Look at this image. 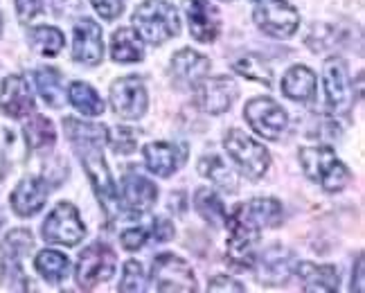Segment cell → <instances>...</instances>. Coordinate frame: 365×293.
Instances as JSON below:
<instances>
[{
    "instance_id": "6da1fadb",
    "label": "cell",
    "mask_w": 365,
    "mask_h": 293,
    "mask_svg": "<svg viewBox=\"0 0 365 293\" xmlns=\"http://www.w3.org/2000/svg\"><path fill=\"white\" fill-rule=\"evenodd\" d=\"M284 210L277 199H250L235 205L228 215V259L232 269L244 271L255 264V246L264 228H275L282 223Z\"/></svg>"
},
{
    "instance_id": "7a4b0ae2",
    "label": "cell",
    "mask_w": 365,
    "mask_h": 293,
    "mask_svg": "<svg viewBox=\"0 0 365 293\" xmlns=\"http://www.w3.org/2000/svg\"><path fill=\"white\" fill-rule=\"evenodd\" d=\"M63 131L70 138V143H73L83 170H86L91 185L97 194V201L104 207V212L108 217L118 215V207H120L118 187H115L113 176L108 172V165L104 160V151H102L106 143V129L102 124H91V122H81L77 118H66Z\"/></svg>"
},
{
    "instance_id": "3957f363",
    "label": "cell",
    "mask_w": 365,
    "mask_h": 293,
    "mask_svg": "<svg viewBox=\"0 0 365 293\" xmlns=\"http://www.w3.org/2000/svg\"><path fill=\"white\" fill-rule=\"evenodd\" d=\"M300 165L304 176L329 194L343 192L352 180L347 165L339 160L331 147H302Z\"/></svg>"
},
{
    "instance_id": "277c9868",
    "label": "cell",
    "mask_w": 365,
    "mask_h": 293,
    "mask_svg": "<svg viewBox=\"0 0 365 293\" xmlns=\"http://www.w3.org/2000/svg\"><path fill=\"white\" fill-rule=\"evenodd\" d=\"M133 25L140 38L151 46H163L180 32L178 11L167 0H145L143 5H138L133 11Z\"/></svg>"
},
{
    "instance_id": "5b68a950",
    "label": "cell",
    "mask_w": 365,
    "mask_h": 293,
    "mask_svg": "<svg viewBox=\"0 0 365 293\" xmlns=\"http://www.w3.org/2000/svg\"><path fill=\"white\" fill-rule=\"evenodd\" d=\"M223 149L228 151L232 163L240 167V172L250 180H259L271 167V153L264 145L252 140L242 129H232L223 138Z\"/></svg>"
},
{
    "instance_id": "8992f818",
    "label": "cell",
    "mask_w": 365,
    "mask_h": 293,
    "mask_svg": "<svg viewBox=\"0 0 365 293\" xmlns=\"http://www.w3.org/2000/svg\"><path fill=\"white\" fill-rule=\"evenodd\" d=\"M118 267V255L113 248H108L106 244H91L88 248H83V253H79L77 267H75V280L79 289H95L97 284L108 282L115 275Z\"/></svg>"
},
{
    "instance_id": "52a82bcc",
    "label": "cell",
    "mask_w": 365,
    "mask_h": 293,
    "mask_svg": "<svg viewBox=\"0 0 365 293\" xmlns=\"http://www.w3.org/2000/svg\"><path fill=\"white\" fill-rule=\"evenodd\" d=\"M252 21L264 34L273 38H291L298 32L300 14L289 0H264L252 11Z\"/></svg>"
},
{
    "instance_id": "ba28073f",
    "label": "cell",
    "mask_w": 365,
    "mask_h": 293,
    "mask_svg": "<svg viewBox=\"0 0 365 293\" xmlns=\"http://www.w3.org/2000/svg\"><path fill=\"white\" fill-rule=\"evenodd\" d=\"M151 280H153L156 291H163V293H192V291H196V277L192 273V267L185 259L174 255V253H163L153 259Z\"/></svg>"
},
{
    "instance_id": "9c48e42d",
    "label": "cell",
    "mask_w": 365,
    "mask_h": 293,
    "mask_svg": "<svg viewBox=\"0 0 365 293\" xmlns=\"http://www.w3.org/2000/svg\"><path fill=\"white\" fill-rule=\"evenodd\" d=\"M244 118L264 140H279L289 124L287 110L271 97H252L244 108Z\"/></svg>"
},
{
    "instance_id": "30bf717a",
    "label": "cell",
    "mask_w": 365,
    "mask_h": 293,
    "mask_svg": "<svg viewBox=\"0 0 365 293\" xmlns=\"http://www.w3.org/2000/svg\"><path fill=\"white\" fill-rule=\"evenodd\" d=\"M86 237V226L77 212V207L68 201L54 205V210L43 221V240L50 244L77 246Z\"/></svg>"
},
{
    "instance_id": "8fae6325",
    "label": "cell",
    "mask_w": 365,
    "mask_h": 293,
    "mask_svg": "<svg viewBox=\"0 0 365 293\" xmlns=\"http://www.w3.org/2000/svg\"><path fill=\"white\" fill-rule=\"evenodd\" d=\"M110 108L122 120H140L145 115L149 97L140 77H122L110 86Z\"/></svg>"
},
{
    "instance_id": "7c38bea8",
    "label": "cell",
    "mask_w": 365,
    "mask_h": 293,
    "mask_svg": "<svg viewBox=\"0 0 365 293\" xmlns=\"http://www.w3.org/2000/svg\"><path fill=\"white\" fill-rule=\"evenodd\" d=\"M322 83H325L327 106L334 113H347L354 102V91L352 83H349L347 66L343 59L331 57L325 61V66H322Z\"/></svg>"
},
{
    "instance_id": "4fadbf2b",
    "label": "cell",
    "mask_w": 365,
    "mask_h": 293,
    "mask_svg": "<svg viewBox=\"0 0 365 293\" xmlns=\"http://www.w3.org/2000/svg\"><path fill=\"white\" fill-rule=\"evenodd\" d=\"M182 11L187 16L190 34L199 43H212L221 32L219 9L210 0H182Z\"/></svg>"
},
{
    "instance_id": "5bb4252c",
    "label": "cell",
    "mask_w": 365,
    "mask_h": 293,
    "mask_svg": "<svg viewBox=\"0 0 365 293\" xmlns=\"http://www.w3.org/2000/svg\"><path fill=\"white\" fill-rule=\"evenodd\" d=\"M73 59L81 66H100L104 59V36L102 27L91 19H81L75 25Z\"/></svg>"
},
{
    "instance_id": "9a60e30c",
    "label": "cell",
    "mask_w": 365,
    "mask_h": 293,
    "mask_svg": "<svg viewBox=\"0 0 365 293\" xmlns=\"http://www.w3.org/2000/svg\"><path fill=\"white\" fill-rule=\"evenodd\" d=\"M48 194H50V187L46 183V178L27 176L11 192V197H9L11 210L19 217H34L36 212L43 210V205L48 203Z\"/></svg>"
},
{
    "instance_id": "2e32d148",
    "label": "cell",
    "mask_w": 365,
    "mask_h": 293,
    "mask_svg": "<svg viewBox=\"0 0 365 293\" xmlns=\"http://www.w3.org/2000/svg\"><path fill=\"white\" fill-rule=\"evenodd\" d=\"M143 156H145L149 172L163 178H170L185 165L187 147L178 143H149L143 149Z\"/></svg>"
},
{
    "instance_id": "e0dca14e",
    "label": "cell",
    "mask_w": 365,
    "mask_h": 293,
    "mask_svg": "<svg viewBox=\"0 0 365 293\" xmlns=\"http://www.w3.org/2000/svg\"><path fill=\"white\" fill-rule=\"evenodd\" d=\"M237 95H240L237 83L226 75L203 79L201 88H199V104L205 113L221 115V113H226V110H230V106L237 100Z\"/></svg>"
},
{
    "instance_id": "ac0fdd59",
    "label": "cell",
    "mask_w": 365,
    "mask_h": 293,
    "mask_svg": "<svg viewBox=\"0 0 365 293\" xmlns=\"http://www.w3.org/2000/svg\"><path fill=\"white\" fill-rule=\"evenodd\" d=\"M0 108L9 118H27L34 110V95L30 83L21 75H11L3 81L0 88Z\"/></svg>"
},
{
    "instance_id": "d6986e66",
    "label": "cell",
    "mask_w": 365,
    "mask_h": 293,
    "mask_svg": "<svg viewBox=\"0 0 365 293\" xmlns=\"http://www.w3.org/2000/svg\"><path fill=\"white\" fill-rule=\"evenodd\" d=\"M210 73V59L190 48L178 50L172 57V77L180 88H196Z\"/></svg>"
},
{
    "instance_id": "ffe728a7",
    "label": "cell",
    "mask_w": 365,
    "mask_h": 293,
    "mask_svg": "<svg viewBox=\"0 0 365 293\" xmlns=\"http://www.w3.org/2000/svg\"><path fill=\"white\" fill-rule=\"evenodd\" d=\"M122 197L131 210L149 212L158 201V187L147 176L129 172L122 178Z\"/></svg>"
},
{
    "instance_id": "44dd1931",
    "label": "cell",
    "mask_w": 365,
    "mask_h": 293,
    "mask_svg": "<svg viewBox=\"0 0 365 293\" xmlns=\"http://www.w3.org/2000/svg\"><path fill=\"white\" fill-rule=\"evenodd\" d=\"M296 275L300 277L302 289L307 293H329L339 291L341 277L339 271L329 264H312V262H300L296 267Z\"/></svg>"
},
{
    "instance_id": "7402d4cb",
    "label": "cell",
    "mask_w": 365,
    "mask_h": 293,
    "mask_svg": "<svg viewBox=\"0 0 365 293\" xmlns=\"http://www.w3.org/2000/svg\"><path fill=\"white\" fill-rule=\"evenodd\" d=\"M316 86H318V77L307 66H293L282 77V93L293 102H302V104L314 102Z\"/></svg>"
},
{
    "instance_id": "603a6c76",
    "label": "cell",
    "mask_w": 365,
    "mask_h": 293,
    "mask_svg": "<svg viewBox=\"0 0 365 293\" xmlns=\"http://www.w3.org/2000/svg\"><path fill=\"white\" fill-rule=\"evenodd\" d=\"M110 57L118 63H138L145 59L143 41H140L138 32L129 30V27H120L110 36Z\"/></svg>"
},
{
    "instance_id": "cb8c5ba5",
    "label": "cell",
    "mask_w": 365,
    "mask_h": 293,
    "mask_svg": "<svg viewBox=\"0 0 365 293\" xmlns=\"http://www.w3.org/2000/svg\"><path fill=\"white\" fill-rule=\"evenodd\" d=\"M199 174L203 178H207L210 183H215L223 192H230L232 194V192L240 190V180H237L235 172L230 170L226 160L215 156V153H212V156H203L199 160Z\"/></svg>"
},
{
    "instance_id": "d4e9b609",
    "label": "cell",
    "mask_w": 365,
    "mask_h": 293,
    "mask_svg": "<svg viewBox=\"0 0 365 293\" xmlns=\"http://www.w3.org/2000/svg\"><path fill=\"white\" fill-rule=\"evenodd\" d=\"M68 100L73 104L81 115H88V118H97L104 113V102L102 97L97 95V91L86 81H73L68 88Z\"/></svg>"
},
{
    "instance_id": "484cf974",
    "label": "cell",
    "mask_w": 365,
    "mask_h": 293,
    "mask_svg": "<svg viewBox=\"0 0 365 293\" xmlns=\"http://www.w3.org/2000/svg\"><path fill=\"white\" fill-rule=\"evenodd\" d=\"M34 81H36V88L38 95L52 106V108H59L66 102V88H63V77L57 68H38L34 73Z\"/></svg>"
},
{
    "instance_id": "4316f807",
    "label": "cell",
    "mask_w": 365,
    "mask_h": 293,
    "mask_svg": "<svg viewBox=\"0 0 365 293\" xmlns=\"http://www.w3.org/2000/svg\"><path fill=\"white\" fill-rule=\"evenodd\" d=\"M34 267L38 271V275L43 277L50 284H59L68 277L70 271V259L59 253V250H41L34 259Z\"/></svg>"
},
{
    "instance_id": "83f0119b",
    "label": "cell",
    "mask_w": 365,
    "mask_h": 293,
    "mask_svg": "<svg viewBox=\"0 0 365 293\" xmlns=\"http://www.w3.org/2000/svg\"><path fill=\"white\" fill-rule=\"evenodd\" d=\"M194 207L196 212H199L210 226H226V219H228V212L226 207H223V201L219 199V194L212 192L210 187H199L194 194Z\"/></svg>"
},
{
    "instance_id": "f1b7e54d",
    "label": "cell",
    "mask_w": 365,
    "mask_h": 293,
    "mask_svg": "<svg viewBox=\"0 0 365 293\" xmlns=\"http://www.w3.org/2000/svg\"><path fill=\"white\" fill-rule=\"evenodd\" d=\"M23 135H25V143L30 149L41 151V149H50L57 140V131H54V124L43 118V115H34L25 122L23 127Z\"/></svg>"
},
{
    "instance_id": "f546056e",
    "label": "cell",
    "mask_w": 365,
    "mask_h": 293,
    "mask_svg": "<svg viewBox=\"0 0 365 293\" xmlns=\"http://www.w3.org/2000/svg\"><path fill=\"white\" fill-rule=\"evenodd\" d=\"M27 41H30V46L38 54H43V57H57L66 46L61 30H57V27H52V25L32 27L30 34H27Z\"/></svg>"
},
{
    "instance_id": "4dcf8cb0",
    "label": "cell",
    "mask_w": 365,
    "mask_h": 293,
    "mask_svg": "<svg viewBox=\"0 0 365 293\" xmlns=\"http://www.w3.org/2000/svg\"><path fill=\"white\" fill-rule=\"evenodd\" d=\"M232 68H235V73H240L242 77L259 81V83H264V86H271V81H273L271 68L266 66V61L259 59L257 54H246V57H240L232 63Z\"/></svg>"
},
{
    "instance_id": "1f68e13d",
    "label": "cell",
    "mask_w": 365,
    "mask_h": 293,
    "mask_svg": "<svg viewBox=\"0 0 365 293\" xmlns=\"http://www.w3.org/2000/svg\"><path fill=\"white\" fill-rule=\"evenodd\" d=\"M34 246V237L30 230H25V228H16V230H11L7 237H5V242H3V253L7 259H11L14 264H16L27 250H30Z\"/></svg>"
},
{
    "instance_id": "d6a6232c",
    "label": "cell",
    "mask_w": 365,
    "mask_h": 293,
    "mask_svg": "<svg viewBox=\"0 0 365 293\" xmlns=\"http://www.w3.org/2000/svg\"><path fill=\"white\" fill-rule=\"evenodd\" d=\"M147 284V277H145V269L143 264L129 259L124 264V271H122V282H120V291L124 293H140L145 291Z\"/></svg>"
},
{
    "instance_id": "836d02e7",
    "label": "cell",
    "mask_w": 365,
    "mask_h": 293,
    "mask_svg": "<svg viewBox=\"0 0 365 293\" xmlns=\"http://www.w3.org/2000/svg\"><path fill=\"white\" fill-rule=\"evenodd\" d=\"M106 143L115 153H133L138 147V133L129 127H115L106 131Z\"/></svg>"
},
{
    "instance_id": "e575fe53",
    "label": "cell",
    "mask_w": 365,
    "mask_h": 293,
    "mask_svg": "<svg viewBox=\"0 0 365 293\" xmlns=\"http://www.w3.org/2000/svg\"><path fill=\"white\" fill-rule=\"evenodd\" d=\"M91 5L95 7V11L100 14L104 21H115L122 16V11H124L122 0H91Z\"/></svg>"
},
{
    "instance_id": "d590c367",
    "label": "cell",
    "mask_w": 365,
    "mask_h": 293,
    "mask_svg": "<svg viewBox=\"0 0 365 293\" xmlns=\"http://www.w3.org/2000/svg\"><path fill=\"white\" fill-rule=\"evenodd\" d=\"M48 0H16V11L21 23H30L32 19H36L41 11H43Z\"/></svg>"
},
{
    "instance_id": "8d00e7d4",
    "label": "cell",
    "mask_w": 365,
    "mask_h": 293,
    "mask_svg": "<svg viewBox=\"0 0 365 293\" xmlns=\"http://www.w3.org/2000/svg\"><path fill=\"white\" fill-rule=\"evenodd\" d=\"M147 237H149V232H147V228H126L122 235H120V242H122V246L126 248V250H138V248H143L145 246V242H147Z\"/></svg>"
},
{
    "instance_id": "74e56055",
    "label": "cell",
    "mask_w": 365,
    "mask_h": 293,
    "mask_svg": "<svg viewBox=\"0 0 365 293\" xmlns=\"http://www.w3.org/2000/svg\"><path fill=\"white\" fill-rule=\"evenodd\" d=\"M81 11V0H52V16L73 19Z\"/></svg>"
},
{
    "instance_id": "f35d334b",
    "label": "cell",
    "mask_w": 365,
    "mask_h": 293,
    "mask_svg": "<svg viewBox=\"0 0 365 293\" xmlns=\"http://www.w3.org/2000/svg\"><path fill=\"white\" fill-rule=\"evenodd\" d=\"M207 291H235V293H242L244 287L240 282H235L232 277H228V275H217V277L210 280Z\"/></svg>"
},
{
    "instance_id": "ab89813d",
    "label": "cell",
    "mask_w": 365,
    "mask_h": 293,
    "mask_svg": "<svg viewBox=\"0 0 365 293\" xmlns=\"http://www.w3.org/2000/svg\"><path fill=\"white\" fill-rule=\"evenodd\" d=\"M153 237L158 242H167L174 237V223L170 219H156L153 221Z\"/></svg>"
},
{
    "instance_id": "60d3db41",
    "label": "cell",
    "mask_w": 365,
    "mask_h": 293,
    "mask_svg": "<svg viewBox=\"0 0 365 293\" xmlns=\"http://www.w3.org/2000/svg\"><path fill=\"white\" fill-rule=\"evenodd\" d=\"M356 289V293H363V255H359L356 259V280L352 277V291Z\"/></svg>"
},
{
    "instance_id": "b9f144b4",
    "label": "cell",
    "mask_w": 365,
    "mask_h": 293,
    "mask_svg": "<svg viewBox=\"0 0 365 293\" xmlns=\"http://www.w3.org/2000/svg\"><path fill=\"white\" fill-rule=\"evenodd\" d=\"M0 32H3V19H0Z\"/></svg>"
}]
</instances>
